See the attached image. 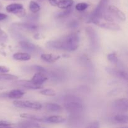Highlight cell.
<instances>
[{"label": "cell", "mask_w": 128, "mask_h": 128, "mask_svg": "<svg viewBox=\"0 0 128 128\" xmlns=\"http://www.w3.org/2000/svg\"><path fill=\"white\" fill-rule=\"evenodd\" d=\"M0 8H1V4H0Z\"/></svg>", "instance_id": "cell-39"}, {"label": "cell", "mask_w": 128, "mask_h": 128, "mask_svg": "<svg viewBox=\"0 0 128 128\" xmlns=\"http://www.w3.org/2000/svg\"><path fill=\"white\" fill-rule=\"evenodd\" d=\"M21 128H38L40 127V125L37 123H33L31 122H22L18 125Z\"/></svg>", "instance_id": "cell-27"}, {"label": "cell", "mask_w": 128, "mask_h": 128, "mask_svg": "<svg viewBox=\"0 0 128 128\" xmlns=\"http://www.w3.org/2000/svg\"><path fill=\"white\" fill-rule=\"evenodd\" d=\"M24 92L20 90H13L8 94V97L10 99H20L23 96Z\"/></svg>", "instance_id": "cell-20"}, {"label": "cell", "mask_w": 128, "mask_h": 128, "mask_svg": "<svg viewBox=\"0 0 128 128\" xmlns=\"http://www.w3.org/2000/svg\"><path fill=\"white\" fill-rule=\"evenodd\" d=\"M40 94L46 96H50V97H53L56 95V92L53 90L51 88H47L42 90L40 91Z\"/></svg>", "instance_id": "cell-25"}, {"label": "cell", "mask_w": 128, "mask_h": 128, "mask_svg": "<svg viewBox=\"0 0 128 128\" xmlns=\"http://www.w3.org/2000/svg\"><path fill=\"white\" fill-rule=\"evenodd\" d=\"M8 40V35L4 31L0 28V41L5 42Z\"/></svg>", "instance_id": "cell-30"}, {"label": "cell", "mask_w": 128, "mask_h": 128, "mask_svg": "<svg viewBox=\"0 0 128 128\" xmlns=\"http://www.w3.org/2000/svg\"><path fill=\"white\" fill-rule=\"evenodd\" d=\"M6 1H18V0H6Z\"/></svg>", "instance_id": "cell-36"}, {"label": "cell", "mask_w": 128, "mask_h": 128, "mask_svg": "<svg viewBox=\"0 0 128 128\" xmlns=\"http://www.w3.org/2000/svg\"><path fill=\"white\" fill-rule=\"evenodd\" d=\"M10 72V69L4 66H0V73H7Z\"/></svg>", "instance_id": "cell-33"}, {"label": "cell", "mask_w": 128, "mask_h": 128, "mask_svg": "<svg viewBox=\"0 0 128 128\" xmlns=\"http://www.w3.org/2000/svg\"><path fill=\"white\" fill-rule=\"evenodd\" d=\"M45 108L46 110L52 112H58L62 110V106L56 103H46L45 104Z\"/></svg>", "instance_id": "cell-18"}, {"label": "cell", "mask_w": 128, "mask_h": 128, "mask_svg": "<svg viewBox=\"0 0 128 128\" xmlns=\"http://www.w3.org/2000/svg\"><path fill=\"white\" fill-rule=\"evenodd\" d=\"M16 83L18 86L25 88L26 89H30V90H38L42 88V86L34 84L31 81H27V80H19L16 81Z\"/></svg>", "instance_id": "cell-15"}, {"label": "cell", "mask_w": 128, "mask_h": 128, "mask_svg": "<svg viewBox=\"0 0 128 128\" xmlns=\"http://www.w3.org/2000/svg\"><path fill=\"white\" fill-rule=\"evenodd\" d=\"M72 11V10L71 8H70L68 9H66L65 11L58 12V13L56 15V18H59V19L64 18L68 17L69 15L71 14Z\"/></svg>", "instance_id": "cell-24"}, {"label": "cell", "mask_w": 128, "mask_h": 128, "mask_svg": "<svg viewBox=\"0 0 128 128\" xmlns=\"http://www.w3.org/2000/svg\"><path fill=\"white\" fill-rule=\"evenodd\" d=\"M13 104L17 108H20L30 109L34 110H40L42 108L41 103L36 101H21V100H16L13 101Z\"/></svg>", "instance_id": "cell-4"}, {"label": "cell", "mask_w": 128, "mask_h": 128, "mask_svg": "<svg viewBox=\"0 0 128 128\" xmlns=\"http://www.w3.org/2000/svg\"><path fill=\"white\" fill-rule=\"evenodd\" d=\"M0 77L1 80H7V81H14L18 80V78L14 75L7 73H0Z\"/></svg>", "instance_id": "cell-26"}, {"label": "cell", "mask_w": 128, "mask_h": 128, "mask_svg": "<svg viewBox=\"0 0 128 128\" xmlns=\"http://www.w3.org/2000/svg\"><path fill=\"white\" fill-rule=\"evenodd\" d=\"M14 29L26 32H36L39 30V26L33 22H15L11 25Z\"/></svg>", "instance_id": "cell-6"}, {"label": "cell", "mask_w": 128, "mask_h": 128, "mask_svg": "<svg viewBox=\"0 0 128 128\" xmlns=\"http://www.w3.org/2000/svg\"><path fill=\"white\" fill-rule=\"evenodd\" d=\"M94 24L96 25L98 27L111 31H120L121 30V26L117 23L110 21H102L101 20H94L91 21Z\"/></svg>", "instance_id": "cell-7"}, {"label": "cell", "mask_w": 128, "mask_h": 128, "mask_svg": "<svg viewBox=\"0 0 128 128\" xmlns=\"http://www.w3.org/2000/svg\"><path fill=\"white\" fill-rule=\"evenodd\" d=\"M48 77L45 75L44 72H37L34 74L32 78L30 81L34 84L42 86L43 83H44L48 80Z\"/></svg>", "instance_id": "cell-12"}, {"label": "cell", "mask_w": 128, "mask_h": 128, "mask_svg": "<svg viewBox=\"0 0 128 128\" xmlns=\"http://www.w3.org/2000/svg\"><path fill=\"white\" fill-rule=\"evenodd\" d=\"M0 80H1V77H0Z\"/></svg>", "instance_id": "cell-38"}, {"label": "cell", "mask_w": 128, "mask_h": 128, "mask_svg": "<svg viewBox=\"0 0 128 128\" xmlns=\"http://www.w3.org/2000/svg\"><path fill=\"white\" fill-rule=\"evenodd\" d=\"M86 33L89 38L90 46L92 51H97L100 48V42L98 34L96 30L92 27H87L86 28Z\"/></svg>", "instance_id": "cell-3"}, {"label": "cell", "mask_w": 128, "mask_h": 128, "mask_svg": "<svg viewBox=\"0 0 128 128\" xmlns=\"http://www.w3.org/2000/svg\"><path fill=\"white\" fill-rule=\"evenodd\" d=\"M14 60L17 61H26L31 60V56L27 52H16L12 56Z\"/></svg>", "instance_id": "cell-17"}, {"label": "cell", "mask_w": 128, "mask_h": 128, "mask_svg": "<svg viewBox=\"0 0 128 128\" xmlns=\"http://www.w3.org/2000/svg\"><path fill=\"white\" fill-rule=\"evenodd\" d=\"M107 58L109 61L112 64H117L118 62V58L116 53L112 52V53L109 54L107 56Z\"/></svg>", "instance_id": "cell-29"}, {"label": "cell", "mask_w": 128, "mask_h": 128, "mask_svg": "<svg viewBox=\"0 0 128 128\" xmlns=\"http://www.w3.org/2000/svg\"><path fill=\"white\" fill-rule=\"evenodd\" d=\"M64 107L71 112H78L82 111L83 106L80 101H69L64 104Z\"/></svg>", "instance_id": "cell-8"}, {"label": "cell", "mask_w": 128, "mask_h": 128, "mask_svg": "<svg viewBox=\"0 0 128 128\" xmlns=\"http://www.w3.org/2000/svg\"><path fill=\"white\" fill-rule=\"evenodd\" d=\"M108 1V0H100L94 10L91 12L89 18V22H91L94 20H101L105 14Z\"/></svg>", "instance_id": "cell-2"}, {"label": "cell", "mask_w": 128, "mask_h": 128, "mask_svg": "<svg viewBox=\"0 0 128 128\" xmlns=\"http://www.w3.org/2000/svg\"><path fill=\"white\" fill-rule=\"evenodd\" d=\"M49 2L52 6L58 7L62 10H66L72 7L73 0H49Z\"/></svg>", "instance_id": "cell-10"}, {"label": "cell", "mask_w": 128, "mask_h": 128, "mask_svg": "<svg viewBox=\"0 0 128 128\" xmlns=\"http://www.w3.org/2000/svg\"><path fill=\"white\" fill-rule=\"evenodd\" d=\"M65 121L66 118L61 116H51L46 118V121L51 123H61Z\"/></svg>", "instance_id": "cell-21"}, {"label": "cell", "mask_w": 128, "mask_h": 128, "mask_svg": "<svg viewBox=\"0 0 128 128\" xmlns=\"http://www.w3.org/2000/svg\"><path fill=\"white\" fill-rule=\"evenodd\" d=\"M106 71L108 72L110 74L118 78L124 80L126 81L128 80V73L126 71H122V70H118V69L112 68H106Z\"/></svg>", "instance_id": "cell-11"}, {"label": "cell", "mask_w": 128, "mask_h": 128, "mask_svg": "<svg viewBox=\"0 0 128 128\" xmlns=\"http://www.w3.org/2000/svg\"><path fill=\"white\" fill-rule=\"evenodd\" d=\"M20 116L22 118H25L27 119V120H31V121H37V122H44V121H46V118H44L41 117V116H36V115L24 113L20 114Z\"/></svg>", "instance_id": "cell-19"}, {"label": "cell", "mask_w": 128, "mask_h": 128, "mask_svg": "<svg viewBox=\"0 0 128 128\" xmlns=\"http://www.w3.org/2000/svg\"><path fill=\"white\" fill-rule=\"evenodd\" d=\"M79 25V22L76 20H71L70 22H68V27L70 28H74L78 27Z\"/></svg>", "instance_id": "cell-31"}, {"label": "cell", "mask_w": 128, "mask_h": 128, "mask_svg": "<svg viewBox=\"0 0 128 128\" xmlns=\"http://www.w3.org/2000/svg\"><path fill=\"white\" fill-rule=\"evenodd\" d=\"M19 45L22 50H26L28 52H36L39 50V48L36 45L30 41L22 40L19 42Z\"/></svg>", "instance_id": "cell-13"}, {"label": "cell", "mask_w": 128, "mask_h": 128, "mask_svg": "<svg viewBox=\"0 0 128 128\" xmlns=\"http://www.w3.org/2000/svg\"><path fill=\"white\" fill-rule=\"evenodd\" d=\"M96 123H98V122H94V124L91 123V124L88 127H90V128H98V127H99V124L95 125Z\"/></svg>", "instance_id": "cell-35"}, {"label": "cell", "mask_w": 128, "mask_h": 128, "mask_svg": "<svg viewBox=\"0 0 128 128\" xmlns=\"http://www.w3.org/2000/svg\"><path fill=\"white\" fill-rule=\"evenodd\" d=\"M89 4L86 2H79L75 6V8L77 11H83L88 8Z\"/></svg>", "instance_id": "cell-28"}, {"label": "cell", "mask_w": 128, "mask_h": 128, "mask_svg": "<svg viewBox=\"0 0 128 128\" xmlns=\"http://www.w3.org/2000/svg\"><path fill=\"white\" fill-rule=\"evenodd\" d=\"M6 18H7V15L4 13L0 12V21H2V20H4Z\"/></svg>", "instance_id": "cell-34"}, {"label": "cell", "mask_w": 128, "mask_h": 128, "mask_svg": "<svg viewBox=\"0 0 128 128\" xmlns=\"http://www.w3.org/2000/svg\"><path fill=\"white\" fill-rule=\"evenodd\" d=\"M114 120L116 122L121 124H127L128 122V117L125 114H118L114 116Z\"/></svg>", "instance_id": "cell-22"}, {"label": "cell", "mask_w": 128, "mask_h": 128, "mask_svg": "<svg viewBox=\"0 0 128 128\" xmlns=\"http://www.w3.org/2000/svg\"><path fill=\"white\" fill-rule=\"evenodd\" d=\"M13 125V123L10 122H8L6 121H0V127L2 128H7L11 127Z\"/></svg>", "instance_id": "cell-32"}, {"label": "cell", "mask_w": 128, "mask_h": 128, "mask_svg": "<svg viewBox=\"0 0 128 128\" xmlns=\"http://www.w3.org/2000/svg\"><path fill=\"white\" fill-rule=\"evenodd\" d=\"M29 9L32 13L35 14L41 10V6L37 2L34 1H31L29 4Z\"/></svg>", "instance_id": "cell-23"}, {"label": "cell", "mask_w": 128, "mask_h": 128, "mask_svg": "<svg viewBox=\"0 0 128 128\" xmlns=\"http://www.w3.org/2000/svg\"><path fill=\"white\" fill-rule=\"evenodd\" d=\"M41 58L45 62L53 63V62H56V61L60 60V56L58 55L52 54L43 53L41 55Z\"/></svg>", "instance_id": "cell-16"}, {"label": "cell", "mask_w": 128, "mask_h": 128, "mask_svg": "<svg viewBox=\"0 0 128 128\" xmlns=\"http://www.w3.org/2000/svg\"><path fill=\"white\" fill-rule=\"evenodd\" d=\"M2 89H3V88H2V87H0V90H2Z\"/></svg>", "instance_id": "cell-37"}, {"label": "cell", "mask_w": 128, "mask_h": 128, "mask_svg": "<svg viewBox=\"0 0 128 128\" xmlns=\"http://www.w3.org/2000/svg\"><path fill=\"white\" fill-rule=\"evenodd\" d=\"M80 41L79 34L74 32L66 35L58 40L48 41L46 44V47L50 50L74 51L78 48Z\"/></svg>", "instance_id": "cell-1"}, {"label": "cell", "mask_w": 128, "mask_h": 128, "mask_svg": "<svg viewBox=\"0 0 128 128\" xmlns=\"http://www.w3.org/2000/svg\"><path fill=\"white\" fill-rule=\"evenodd\" d=\"M8 12L14 14L19 18H23L26 16V12L23 6L20 3H12L6 7Z\"/></svg>", "instance_id": "cell-5"}, {"label": "cell", "mask_w": 128, "mask_h": 128, "mask_svg": "<svg viewBox=\"0 0 128 128\" xmlns=\"http://www.w3.org/2000/svg\"><path fill=\"white\" fill-rule=\"evenodd\" d=\"M108 10L111 13L114 15L117 18L120 20L122 21H126V14L122 12L121 10H120L118 8L116 7L114 5H110L108 6Z\"/></svg>", "instance_id": "cell-14"}, {"label": "cell", "mask_w": 128, "mask_h": 128, "mask_svg": "<svg viewBox=\"0 0 128 128\" xmlns=\"http://www.w3.org/2000/svg\"><path fill=\"white\" fill-rule=\"evenodd\" d=\"M112 108L120 112H127L128 110V100L127 98H120L112 102Z\"/></svg>", "instance_id": "cell-9"}]
</instances>
